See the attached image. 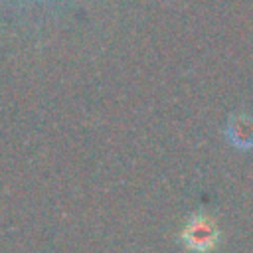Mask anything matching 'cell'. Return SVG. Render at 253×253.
<instances>
[{
  "instance_id": "6da1fadb",
  "label": "cell",
  "mask_w": 253,
  "mask_h": 253,
  "mask_svg": "<svg viewBox=\"0 0 253 253\" xmlns=\"http://www.w3.org/2000/svg\"><path fill=\"white\" fill-rule=\"evenodd\" d=\"M180 241L188 251L210 253L219 243V229L210 215L192 213L180 231Z\"/></svg>"
}]
</instances>
